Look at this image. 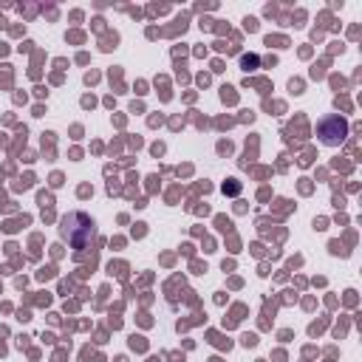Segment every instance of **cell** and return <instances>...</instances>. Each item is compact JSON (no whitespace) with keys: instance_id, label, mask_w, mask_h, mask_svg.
<instances>
[{"instance_id":"cell-2","label":"cell","mask_w":362,"mask_h":362,"mask_svg":"<svg viewBox=\"0 0 362 362\" xmlns=\"http://www.w3.org/2000/svg\"><path fill=\"white\" fill-rule=\"evenodd\" d=\"M348 130H351V124H348V119L339 116V113H331V116H325V119L317 124V133H320L322 144H328V147L342 144V141L348 139Z\"/></svg>"},{"instance_id":"cell-1","label":"cell","mask_w":362,"mask_h":362,"mask_svg":"<svg viewBox=\"0 0 362 362\" xmlns=\"http://www.w3.org/2000/svg\"><path fill=\"white\" fill-rule=\"evenodd\" d=\"M59 235H62V240H68L71 249H85L93 240V235H96V226H93L90 215H85V212H68L59 221Z\"/></svg>"}]
</instances>
